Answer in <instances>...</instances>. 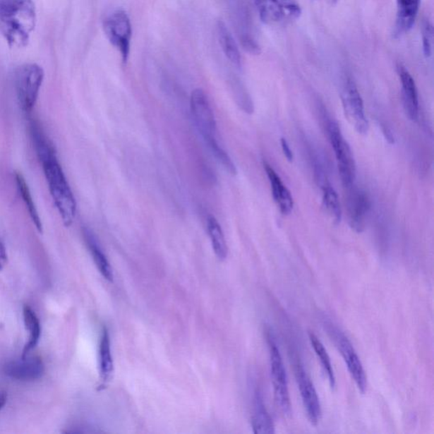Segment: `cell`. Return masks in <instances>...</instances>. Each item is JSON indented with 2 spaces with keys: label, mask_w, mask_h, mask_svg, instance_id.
I'll return each instance as SVG.
<instances>
[{
  "label": "cell",
  "mask_w": 434,
  "mask_h": 434,
  "mask_svg": "<svg viewBox=\"0 0 434 434\" xmlns=\"http://www.w3.org/2000/svg\"><path fill=\"white\" fill-rule=\"evenodd\" d=\"M35 24L32 0H0V33L10 45L26 46Z\"/></svg>",
  "instance_id": "cell-1"
},
{
  "label": "cell",
  "mask_w": 434,
  "mask_h": 434,
  "mask_svg": "<svg viewBox=\"0 0 434 434\" xmlns=\"http://www.w3.org/2000/svg\"><path fill=\"white\" fill-rule=\"evenodd\" d=\"M43 166L46 180L49 185L50 195L54 205L66 227L73 225L77 215V202L61 164L59 163L54 150L39 155Z\"/></svg>",
  "instance_id": "cell-2"
},
{
  "label": "cell",
  "mask_w": 434,
  "mask_h": 434,
  "mask_svg": "<svg viewBox=\"0 0 434 434\" xmlns=\"http://www.w3.org/2000/svg\"><path fill=\"white\" fill-rule=\"evenodd\" d=\"M44 79L43 68L35 63H28L16 68L15 90L19 107L24 113H31L35 107Z\"/></svg>",
  "instance_id": "cell-3"
},
{
  "label": "cell",
  "mask_w": 434,
  "mask_h": 434,
  "mask_svg": "<svg viewBox=\"0 0 434 434\" xmlns=\"http://www.w3.org/2000/svg\"><path fill=\"white\" fill-rule=\"evenodd\" d=\"M267 343L274 398H275L277 406L280 409L282 414L290 416L292 414V406L291 402H290L288 377H287L280 349L277 347L275 338L271 332L267 334Z\"/></svg>",
  "instance_id": "cell-4"
},
{
  "label": "cell",
  "mask_w": 434,
  "mask_h": 434,
  "mask_svg": "<svg viewBox=\"0 0 434 434\" xmlns=\"http://www.w3.org/2000/svg\"><path fill=\"white\" fill-rule=\"evenodd\" d=\"M323 327L330 335L332 342L336 345L337 349L342 356L345 364L347 366L349 373H351L354 381L362 394H364L368 387V379L363 366L361 364L359 356H358L355 348L347 338V336L341 331L340 328L334 325L328 320H324Z\"/></svg>",
  "instance_id": "cell-5"
},
{
  "label": "cell",
  "mask_w": 434,
  "mask_h": 434,
  "mask_svg": "<svg viewBox=\"0 0 434 434\" xmlns=\"http://www.w3.org/2000/svg\"><path fill=\"white\" fill-rule=\"evenodd\" d=\"M327 132L332 148L334 151L341 181L344 188L351 187L355 182L356 175V162L351 147L345 140L336 121H328Z\"/></svg>",
  "instance_id": "cell-6"
},
{
  "label": "cell",
  "mask_w": 434,
  "mask_h": 434,
  "mask_svg": "<svg viewBox=\"0 0 434 434\" xmlns=\"http://www.w3.org/2000/svg\"><path fill=\"white\" fill-rule=\"evenodd\" d=\"M103 27L109 43L119 50L122 62L126 64L129 57L133 35L129 16L124 11L118 10L104 20Z\"/></svg>",
  "instance_id": "cell-7"
},
{
  "label": "cell",
  "mask_w": 434,
  "mask_h": 434,
  "mask_svg": "<svg viewBox=\"0 0 434 434\" xmlns=\"http://www.w3.org/2000/svg\"><path fill=\"white\" fill-rule=\"evenodd\" d=\"M191 109L193 121L206 145L217 141V122L205 92L197 88L191 97Z\"/></svg>",
  "instance_id": "cell-8"
},
{
  "label": "cell",
  "mask_w": 434,
  "mask_h": 434,
  "mask_svg": "<svg viewBox=\"0 0 434 434\" xmlns=\"http://www.w3.org/2000/svg\"><path fill=\"white\" fill-rule=\"evenodd\" d=\"M341 100H342L345 117L347 118L349 123L358 133L362 135L368 133L369 122L366 116L363 100H362L355 83L351 79H348L345 83L342 94H341Z\"/></svg>",
  "instance_id": "cell-9"
},
{
  "label": "cell",
  "mask_w": 434,
  "mask_h": 434,
  "mask_svg": "<svg viewBox=\"0 0 434 434\" xmlns=\"http://www.w3.org/2000/svg\"><path fill=\"white\" fill-rule=\"evenodd\" d=\"M294 372L307 417L311 424L317 426L321 420L322 407L313 382L301 362L294 364Z\"/></svg>",
  "instance_id": "cell-10"
},
{
  "label": "cell",
  "mask_w": 434,
  "mask_h": 434,
  "mask_svg": "<svg viewBox=\"0 0 434 434\" xmlns=\"http://www.w3.org/2000/svg\"><path fill=\"white\" fill-rule=\"evenodd\" d=\"M348 189L346 199L347 217L349 227L356 233L360 234L364 231L366 217L370 210V200L366 193L355 187V185L346 188Z\"/></svg>",
  "instance_id": "cell-11"
},
{
  "label": "cell",
  "mask_w": 434,
  "mask_h": 434,
  "mask_svg": "<svg viewBox=\"0 0 434 434\" xmlns=\"http://www.w3.org/2000/svg\"><path fill=\"white\" fill-rule=\"evenodd\" d=\"M44 364L40 357L24 356L18 360L8 362L4 366L6 376L18 381H35L43 377Z\"/></svg>",
  "instance_id": "cell-12"
},
{
  "label": "cell",
  "mask_w": 434,
  "mask_h": 434,
  "mask_svg": "<svg viewBox=\"0 0 434 434\" xmlns=\"http://www.w3.org/2000/svg\"><path fill=\"white\" fill-rule=\"evenodd\" d=\"M397 70L402 83L404 111L411 121H416L419 116V99L416 83L406 67L399 65Z\"/></svg>",
  "instance_id": "cell-13"
},
{
  "label": "cell",
  "mask_w": 434,
  "mask_h": 434,
  "mask_svg": "<svg viewBox=\"0 0 434 434\" xmlns=\"http://www.w3.org/2000/svg\"><path fill=\"white\" fill-rule=\"evenodd\" d=\"M264 169L267 172L270 184H271L274 201L279 208L281 213L284 216H288L294 209V199L291 193L282 183L279 175H277L275 170L267 162H264Z\"/></svg>",
  "instance_id": "cell-14"
},
{
  "label": "cell",
  "mask_w": 434,
  "mask_h": 434,
  "mask_svg": "<svg viewBox=\"0 0 434 434\" xmlns=\"http://www.w3.org/2000/svg\"><path fill=\"white\" fill-rule=\"evenodd\" d=\"M421 0H397L394 35L402 37L411 30L418 14Z\"/></svg>",
  "instance_id": "cell-15"
},
{
  "label": "cell",
  "mask_w": 434,
  "mask_h": 434,
  "mask_svg": "<svg viewBox=\"0 0 434 434\" xmlns=\"http://www.w3.org/2000/svg\"><path fill=\"white\" fill-rule=\"evenodd\" d=\"M253 431L256 434H273L275 433V426L271 415L265 408L263 394L259 390L254 393L253 400Z\"/></svg>",
  "instance_id": "cell-16"
},
{
  "label": "cell",
  "mask_w": 434,
  "mask_h": 434,
  "mask_svg": "<svg viewBox=\"0 0 434 434\" xmlns=\"http://www.w3.org/2000/svg\"><path fill=\"white\" fill-rule=\"evenodd\" d=\"M100 375L101 386L105 387L111 382L114 373V361L109 331L104 327L100 343Z\"/></svg>",
  "instance_id": "cell-17"
},
{
  "label": "cell",
  "mask_w": 434,
  "mask_h": 434,
  "mask_svg": "<svg viewBox=\"0 0 434 434\" xmlns=\"http://www.w3.org/2000/svg\"><path fill=\"white\" fill-rule=\"evenodd\" d=\"M83 234L88 250H90L91 253L92 260H94L97 268H98L101 275L104 277V279H107L109 282H112L114 275L111 264H109L107 257L105 256L103 251L101 250L95 235L88 229H84Z\"/></svg>",
  "instance_id": "cell-18"
},
{
  "label": "cell",
  "mask_w": 434,
  "mask_h": 434,
  "mask_svg": "<svg viewBox=\"0 0 434 434\" xmlns=\"http://www.w3.org/2000/svg\"><path fill=\"white\" fill-rule=\"evenodd\" d=\"M217 33L221 47L225 56L236 66L240 67L242 65L241 54H240L237 44L233 35L227 28L226 24L222 20H218L217 24Z\"/></svg>",
  "instance_id": "cell-19"
},
{
  "label": "cell",
  "mask_w": 434,
  "mask_h": 434,
  "mask_svg": "<svg viewBox=\"0 0 434 434\" xmlns=\"http://www.w3.org/2000/svg\"><path fill=\"white\" fill-rule=\"evenodd\" d=\"M255 2L263 23L277 25L287 18L282 0H255Z\"/></svg>",
  "instance_id": "cell-20"
},
{
  "label": "cell",
  "mask_w": 434,
  "mask_h": 434,
  "mask_svg": "<svg viewBox=\"0 0 434 434\" xmlns=\"http://www.w3.org/2000/svg\"><path fill=\"white\" fill-rule=\"evenodd\" d=\"M23 321L29 335L28 342L23 349V357L27 356L39 344L42 331L39 318L28 306L23 307Z\"/></svg>",
  "instance_id": "cell-21"
},
{
  "label": "cell",
  "mask_w": 434,
  "mask_h": 434,
  "mask_svg": "<svg viewBox=\"0 0 434 434\" xmlns=\"http://www.w3.org/2000/svg\"><path fill=\"white\" fill-rule=\"evenodd\" d=\"M323 187V206L327 217L334 225H339L342 220V209H341L338 193L330 183L325 180L322 182Z\"/></svg>",
  "instance_id": "cell-22"
},
{
  "label": "cell",
  "mask_w": 434,
  "mask_h": 434,
  "mask_svg": "<svg viewBox=\"0 0 434 434\" xmlns=\"http://www.w3.org/2000/svg\"><path fill=\"white\" fill-rule=\"evenodd\" d=\"M15 178L20 195L22 196L24 204L26 205L28 210L29 216H30L37 231L42 234L44 229L43 223H42L39 212H37L35 200L32 199L30 188L28 187L26 179H25L23 175L19 171L16 172Z\"/></svg>",
  "instance_id": "cell-23"
},
{
  "label": "cell",
  "mask_w": 434,
  "mask_h": 434,
  "mask_svg": "<svg viewBox=\"0 0 434 434\" xmlns=\"http://www.w3.org/2000/svg\"><path fill=\"white\" fill-rule=\"evenodd\" d=\"M207 230L215 255L220 260H226L229 248H227L225 236L217 219L212 216L208 217Z\"/></svg>",
  "instance_id": "cell-24"
},
{
  "label": "cell",
  "mask_w": 434,
  "mask_h": 434,
  "mask_svg": "<svg viewBox=\"0 0 434 434\" xmlns=\"http://www.w3.org/2000/svg\"><path fill=\"white\" fill-rule=\"evenodd\" d=\"M308 335L311 346H313L315 355L318 356L320 362H321L324 373L327 375L328 382H330V385L332 387H334L336 386L335 375L327 349L324 347L321 340H320L317 335L313 334V332H309Z\"/></svg>",
  "instance_id": "cell-25"
},
{
  "label": "cell",
  "mask_w": 434,
  "mask_h": 434,
  "mask_svg": "<svg viewBox=\"0 0 434 434\" xmlns=\"http://www.w3.org/2000/svg\"><path fill=\"white\" fill-rule=\"evenodd\" d=\"M433 25L428 20H426L423 28V47L426 57L431 56L433 45Z\"/></svg>",
  "instance_id": "cell-26"
},
{
  "label": "cell",
  "mask_w": 434,
  "mask_h": 434,
  "mask_svg": "<svg viewBox=\"0 0 434 434\" xmlns=\"http://www.w3.org/2000/svg\"><path fill=\"white\" fill-rule=\"evenodd\" d=\"M242 44L243 48L247 50L248 52L254 54H260L259 45L255 43V41L253 40L251 37L243 36L242 37Z\"/></svg>",
  "instance_id": "cell-27"
},
{
  "label": "cell",
  "mask_w": 434,
  "mask_h": 434,
  "mask_svg": "<svg viewBox=\"0 0 434 434\" xmlns=\"http://www.w3.org/2000/svg\"><path fill=\"white\" fill-rule=\"evenodd\" d=\"M8 263V255L5 243L0 238V271L5 268Z\"/></svg>",
  "instance_id": "cell-28"
},
{
  "label": "cell",
  "mask_w": 434,
  "mask_h": 434,
  "mask_svg": "<svg viewBox=\"0 0 434 434\" xmlns=\"http://www.w3.org/2000/svg\"><path fill=\"white\" fill-rule=\"evenodd\" d=\"M281 145L285 157L289 162H292L294 159L293 151L290 149L288 142H287L286 139L284 138H281Z\"/></svg>",
  "instance_id": "cell-29"
},
{
  "label": "cell",
  "mask_w": 434,
  "mask_h": 434,
  "mask_svg": "<svg viewBox=\"0 0 434 434\" xmlns=\"http://www.w3.org/2000/svg\"><path fill=\"white\" fill-rule=\"evenodd\" d=\"M8 395L6 392L0 391V411L6 406L7 403Z\"/></svg>",
  "instance_id": "cell-30"
}]
</instances>
